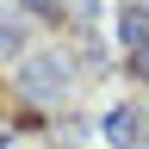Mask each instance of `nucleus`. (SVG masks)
<instances>
[{"label":"nucleus","mask_w":149,"mask_h":149,"mask_svg":"<svg viewBox=\"0 0 149 149\" xmlns=\"http://www.w3.org/2000/svg\"><path fill=\"white\" fill-rule=\"evenodd\" d=\"M118 31H124V50H130V68L149 74V13H143V6H124Z\"/></svg>","instance_id":"f257e3e1"},{"label":"nucleus","mask_w":149,"mask_h":149,"mask_svg":"<svg viewBox=\"0 0 149 149\" xmlns=\"http://www.w3.org/2000/svg\"><path fill=\"white\" fill-rule=\"evenodd\" d=\"M62 62L56 56H37V62H25V93H37V100H62Z\"/></svg>","instance_id":"f03ea898"},{"label":"nucleus","mask_w":149,"mask_h":149,"mask_svg":"<svg viewBox=\"0 0 149 149\" xmlns=\"http://www.w3.org/2000/svg\"><path fill=\"white\" fill-rule=\"evenodd\" d=\"M106 137H112V143H137V137H143V112L118 106V112H112V124H106Z\"/></svg>","instance_id":"7ed1b4c3"}]
</instances>
